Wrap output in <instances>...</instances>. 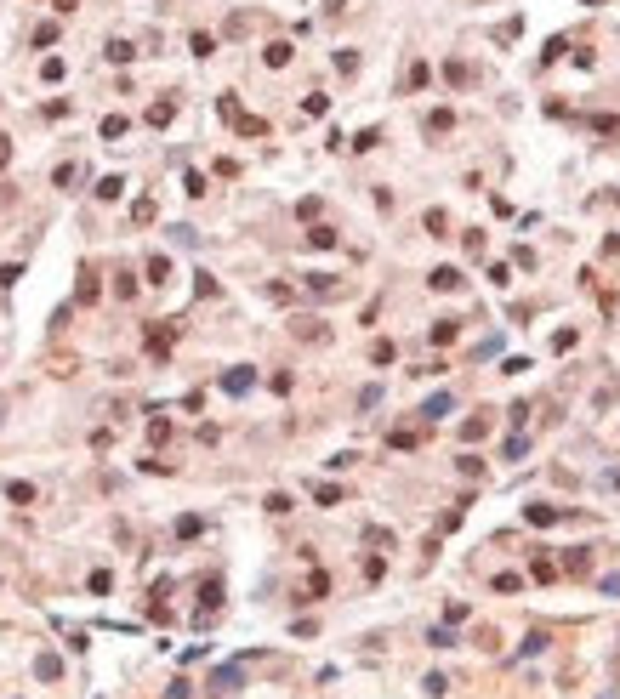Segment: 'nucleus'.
<instances>
[{
	"label": "nucleus",
	"mask_w": 620,
	"mask_h": 699,
	"mask_svg": "<svg viewBox=\"0 0 620 699\" xmlns=\"http://www.w3.org/2000/svg\"><path fill=\"white\" fill-rule=\"evenodd\" d=\"M558 575H569V580L592 575V546H569V552H563V563H558Z\"/></svg>",
	"instance_id": "f257e3e1"
},
{
	"label": "nucleus",
	"mask_w": 620,
	"mask_h": 699,
	"mask_svg": "<svg viewBox=\"0 0 620 699\" xmlns=\"http://www.w3.org/2000/svg\"><path fill=\"white\" fill-rule=\"evenodd\" d=\"M216 608H223V580H205V586H199V626L216 614Z\"/></svg>",
	"instance_id": "f03ea898"
},
{
	"label": "nucleus",
	"mask_w": 620,
	"mask_h": 699,
	"mask_svg": "<svg viewBox=\"0 0 620 699\" xmlns=\"http://www.w3.org/2000/svg\"><path fill=\"white\" fill-rule=\"evenodd\" d=\"M251 387H256V375H251V370H245V364H239V370H228V375H223V392H234V398H245V392H251Z\"/></svg>",
	"instance_id": "7ed1b4c3"
},
{
	"label": "nucleus",
	"mask_w": 620,
	"mask_h": 699,
	"mask_svg": "<svg viewBox=\"0 0 620 699\" xmlns=\"http://www.w3.org/2000/svg\"><path fill=\"white\" fill-rule=\"evenodd\" d=\"M558 517H563L558 506H523V523H535V529H552Z\"/></svg>",
	"instance_id": "20e7f679"
},
{
	"label": "nucleus",
	"mask_w": 620,
	"mask_h": 699,
	"mask_svg": "<svg viewBox=\"0 0 620 699\" xmlns=\"http://www.w3.org/2000/svg\"><path fill=\"white\" fill-rule=\"evenodd\" d=\"M34 677H40V682H57V677H63V660H57V654H40V660H34Z\"/></svg>",
	"instance_id": "39448f33"
},
{
	"label": "nucleus",
	"mask_w": 620,
	"mask_h": 699,
	"mask_svg": "<svg viewBox=\"0 0 620 699\" xmlns=\"http://www.w3.org/2000/svg\"><path fill=\"white\" fill-rule=\"evenodd\" d=\"M432 290H461V268H432Z\"/></svg>",
	"instance_id": "423d86ee"
},
{
	"label": "nucleus",
	"mask_w": 620,
	"mask_h": 699,
	"mask_svg": "<svg viewBox=\"0 0 620 699\" xmlns=\"http://www.w3.org/2000/svg\"><path fill=\"white\" fill-rule=\"evenodd\" d=\"M171 336H176V324H165V330H148V353H154V359H165V353H171Z\"/></svg>",
	"instance_id": "0eeeda50"
},
{
	"label": "nucleus",
	"mask_w": 620,
	"mask_h": 699,
	"mask_svg": "<svg viewBox=\"0 0 620 699\" xmlns=\"http://www.w3.org/2000/svg\"><path fill=\"white\" fill-rule=\"evenodd\" d=\"M387 444H393V449H416V444H421V432H416V426H393V432H387Z\"/></svg>",
	"instance_id": "6e6552de"
},
{
	"label": "nucleus",
	"mask_w": 620,
	"mask_h": 699,
	"mask_svg": "<svg viewBox=\"0 0 620 699\" xmlns=\"http://www.w3.org/2000/svg\"><path fill=\"white\" fill-rule=\"evenodd\" d=\"M444 74H450V85H472L478 74H472V63H461V57H450L444 63Z\"/></svg>",
	"instance_id": "1a4fd4ad"
},
{
	"label": "nucleus",
	"mask_w": 620,
	"mask_h": 699,
	"mask_svg": "<svg viewBox=\"0 0 620 699\" xmlns=\"http://www.w3.org/2000/svg\"><path fill=\"white\" fill-rule=\"evenodd\" d=\"M97 290H103L97 273H92V268H80V290H74V301H97Z\"/></svg>",
	"instance_id": "9d476101"
},
{
	"label": "nucleus",
	"mask_w": 620,
	"mask_h": 699,
	"mask_svg": "<svg viewBox=\"0 0 620 699\" xmlns=\"http://www.w3.org/2000/svg\"><path fill=\"white\" fill-rule=\"evenodd\" d=\"M456 336H461V319H438V324H432V341H438V347H450Z\"/></svg>",
	"instance_id": "9b49d317"
},
{
	"label": "nucleus",
	"mask_w": 620,
	"mask_h": 699,
	"mask_svg": "<svg viewBox=\"0 0 620 699\" xmlns=\"http://www.w3.org/2000/svg\"><path fill=\"white\" fill-rule=\"evenodd\" d=\"M307 290H313V296H336L341 279H330V273H307Z\"/></svg>",
	"instance_id": "f8f14e48"
},
{
	"label": "nucleus",
	"mask_w": 620,
	"mask_h": 699,
	"mask_svg": "<svg viewBox=\"0 0 620 699\" xmlns=\"http://www.w3.org/2000/svg\"><path fill=\"white\" fill-rule=\"evenodd\" d=\"M461 438H467V444H472V438H490V415H484V410H478V415H472V421L461 426Z\"/></svg>",
	"instance_id": "ddd939ff"
},
{
	"label": "nucleus",
	"mask_w": 620,
	"mask_h": 699,
	"mask_svg": "<svg viewBox=\"0 0 620 699\" xmlns=\"http://www.w3.org/2000/svg\"><path fill=\"white\" fill-rule=\"evenodd\" d=\"M262 63H268V69H285V63H290V46H285V40H274V46L262 52Z\"/></svg>",
	"instance_id": "4468645a"
},
{
	"label": "nucleus",
	"mask_w": 620,
	"mask_h": 699,
	"mask_svg": "<svg viewBox=\"0 0 620 699\" xmlns=\"http://www.w3.org/2000/svg\"><path fill=\"white\" fill-rule=\"evenodd\" d=\"M290 330H296L302 341H325V324H319V319H296Z\"/></svg>",
	"instance_id": "2eb2a0df"
},
{
	"label": "nucleus",
	"mask_w": 620,
	"mask_h": 699,
	"mask_svg": "<svg viewBox=\"0 0 620 699\" xmlns=\"http://www.w3.org/2000/svg\"><path fill=\"white\" fill-rule=\"evenodd\" d=\"M171 120H176V103H171V97H165V103H154V108H148V125H171Z\"/></svg>",
	"instance_id": "dca6fc26"
},
{
	"label": "nucleus",
	"mask_w": 620,
	"mask_h": 699,
	"mask_svg": "<svg viewBox=\"0 0 620 699\" xmlns=\"http://www.w3.org/2000/svg\"><path fill=\"white\" fill-rule=\"evenodd\" d=\"M103 57H108V63H131V57H137V52H131L125 40H108V46H103Z\"/></svg>",
	"instance_id": "f3484780"
},
{
	"label": "nucleus",
	"mask_w": 620,
	"mask_h": 699,
	"mask_svg": "<svg viewBox=\"0 0 620 699\" xmlns=\"http://www.w3.org/2000/svg\"><path fill=\"white\" fill-rule=\"evenodd\" d=\"M171 279V261L165 256H148V284H165Z\"/></svg>",
	"instance_id": "a211bd4d"
},
{
	"label": "nucleus",
	"mask_w": 620,
	"mask_h": 699,
	"mask_svg": "<svg viewBox=\"0 0 620 699\" xmlns=\"http://www.w3.org/2000/svg\"><path fill=\"white\" fill-rule=\"evenodd\" d=\"M307 245H313V250H330V245H336V228H307Z\"/></svg>",
	"instance_id": "6ab92c4d"
},
{
	"label": "nucleus",
	"mask_w": 620,
	"mask_h": 699,
	"mask_svg": "<svg viewBox=\"0 0 620 699\" xmlns=\"http://www.w3.org/2000/svg\"><path fill=\"white\" fill-rule=\"evenodd\" d=\"M427 80H432V69H427V63H410V74H404V85H410V92H421Z\"/></svg>",
	"instance_id": "aec40b11"
},
{
	"label": "nucleus",
	"mask_w": 620,
	"mask_h": 699,
	"mask_svg": "<svg viewBox=\"0 0 620 699\" xmlns=\"http://www.w3.org/2000/svg\"><path fill=\"white\" fill-rule=\"evenodd\" d=\"M199 529H205V523H199V517H194V512H188V517H176V540H194V535H199Z\"/></svg>",
	"instance_id": "412c9836"
},
{
	"label": "nucleus",
	"mask_w": 620,
	"mask_h": 699,
	"mask_svg": "<svg viewBox=\"0 0 620 699\" xmlns=\"http://www.w3.org/2000/svg\"><path fill=\"white\" fill-rule=\"evenodd\" d=\"M529 575H535V580H558V563H552V557H535V563H529Z\"/></svg>",
	"instance_id": "4be33fe9"
},
{
	"label": "nucleus",
	"mask_w": 620,
	"mask_h": 699,
	"mask_svg": "<svg viewBox=\"0 0 620 699\" xmlns=\"http://www.w3.org/2000/svg\"><path fill=\"white\" fill-rule=\"evenodd\" d=\"M444 228H450V216H444V210H427V233L444 239Z\"/></svg>",
	"instance_id": "5701e85b"
},
{
	"label": "nucleus",
	"mask_w": 620,
	"mask_h": 699,
	"mask_svg": "<svg viewBox=\"0 0 620 699\" xmlns=\"http://www.w3.org/2000/svg\"><path fill=\"white\" fill-rule=\"evenodd\" d=\"M450 404H456V398H450V392H438V398H427V410H421V415H427V421H432V415H444V410H450Z\"/></svg>",
	"instance_id": "b1692460"
},
{
	"label": "nucleus",
	"mask_w": 620,
	"mask_h": 699,
	"mask_svg": "<svg viewBox=\"0 0 620 699\" xmlns=\"http://www.w3.org/2000/svg\"><path fill=\"white\" fill-rule=\"evenodd\" d=\"M450 125H456V114H450V108H438V114H427V131H450Z\"/></svg>",
	"instance_id": "393cba45"
},
{
	"label": "nucleus",
	"mask_w": 620,
	"mask_h": 699,
	"mask_svg": "<svg viewBox=\"0 0 620 699\" xmlns=\"http://www.w3.org/2000/svg\"><path fill=\"white\" fill-rule=\"evenodd\" d=\"M120 188H125L120 177H103V182H97V199H120Z\"/></svg>",
	"instance_id": "a878e982"
},
{
	"label": "nucleus",
	"mask_w": 620,
	"mask_h": 699,
	"mask_svg": "<svg viewBox=\"0 0 620 699\" xmlns=\"http://www.w3.org/2000/svg\"><path fill=\"white\" fill-rule=\"evenodd\" d=\"M313 500H319V506H336V500H341V489H336V484H319V489H313Z\"/></svg>",
	"instance_id": "bb28decb"
},
{
	"label": "nucleus",
	"mask_w": 620,
	"mask_h": 699,
	"mask_svg": "<svg viewBox=\"0 0 620 699\" xmlns=\"http://www.w3.org/2000/svg\"><path fill=\"white\" fill-rule=\"evenodd\" d=\"M495 591H507V597L523 591V575H495Z\"/></svg>",
	"instance_id": "cd10ccee"
},
{
	"label": "nucleus",
	"mask_w": 620,
	"mask_h": 699,
	"mask_svg": "<svg viewBox=\"0 0 620 699\" xmlns=\"http://www.w3.org/2000/svg\"><path fill=\"white\" fill-rule=\"evenodd\" d=\"M103 137H125V114H108V120H103Z\"/></svg>",
	"instance_id": "c85d7f7f"
},
{
	"label": "nucleus",
	"mask_w": 620,
	"mask_h": 699,
	"mask_svg": "<svg viewBox=\"0 0 620 699\" xmlns=\"http://www.w3.org/2000/svg\"><path fill=\"white\" fill-rule=\"evenodd\" d=\"M57 188H69V182H80V165H57V177H52Z\"/></svg>",
	"instance_id": "c756f323"
},
{
	"label": "nucleus",
	"mask_w": 620,
	"mask_h": 699,
	"mask_svg": "<svg viewBox=\"0 0 620 699\" xmlns=\"http://www.w3.org/2000/svg\"><path fill=\"white\" fill-rule=\"evenodd\" d=\"M575 341H581V336H575V330H558V336H552V353H569Z\"/></svg>",
	"instance_id": "7c9ffc66"
},
{
	"label": "nucleus",
	"mask_w": 620,
	"mask_h": 699,
	"mask_svg": "<svg viewBox=\"0 0 620 699\" xmlns=\"http://www.w3.org/2000/svg\"><path fill=\"white\" fill-rule=\"evenodd\" d=\"M547 642H552V637H547V631H529V637H523V654H541V648H547Z\"/></svg>",
	"instance_id": "2f4dec72"
},
{
	"label": "nucleus",
	"mask_w": 620,
	"mask_h": 699,
	"mask_svg": "<svg viewBox=\"0 0 620 699\" xmlns=\"http://www.w3.org/2000/svg\"><path fill=\"white\" fill-rule=\"evenodd\" d=\"M114 296H137V279H131V273H114Z\"/></svg>",
	"instance_id": "473e14b6"
},
{
	"label": "nucleus",
	"mask_w": 620,
	"mask_h": 699,
	"mask_svg": "<svg viewBox=\"0 0 620 699\" xmlns=\"http://www.w3.org/2000/svg\"><path fill=\"white\" fill-rule=\"evenodd\" d=\"M461 477H484V461H478V455H461Z\"/></svg>",
	"instance_id": "72a5a7b5"
},
{
	"label": "nucleus",
	"mask_w": 620,
	"mask_h": 699,
	"mask_svg": "<svg viewBox=\"0 0 620 699\" xmlns=\"http://www.w3.org/2000/svg\"><path fill=\"white\" fill-rule=\"evenodd\" d=\"M6 495H12L17 506H29V500H34V489H29V484H6Z\"/></svg>",
	"instance_id": "f704fd0d"
},
{
	"label": "nucleus",
	"mask_w": 620,
	"mask_h": 699,
	"mask_svg": "<svg viewBox=\"0 0 620 699\" xmlns=\"http://www.w3.org/2000/svg\"><path fill=\"white\" fill-rule=\"evenodd\" d=\"M603 591H609V597H620V575H609V580H603Z\"/></svg>",
	"instance_id": "c9c22d12"
},
{
	"label": "nucleus",
	"mask_w": 620,
	"mask_h": 699,
	"mask_svg": "<svg viewBox=\"0 0 620 699\" xmlns=\"http://www.w3.org/2000/svg\"><path fill=\"white\" fill-rule=\"evenodd\" d=\"M6 159H12V143H6V137H0V171H6Z\"/></svg>",
	"instance_id": "e433bc0d"
},
{
	"label": "nucleus",
	"mask_w": 620,
	"mask_h": 699,
	"mask_svg": "<svg viewBox=\"0 0 620 699\" xmlns=\"http://www.w3.org/2000/svg\"><path fill=\"white\" fill-rule=\"evenodd\" d=\"M52 6H57V12H74V6H80V0H52Z\"/></svg>",
	"instance_id": "4c0bfd02"
}]
</instances>
